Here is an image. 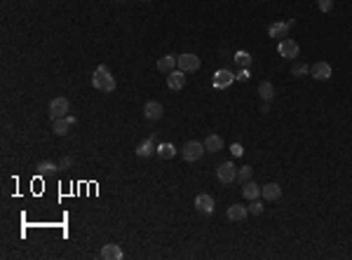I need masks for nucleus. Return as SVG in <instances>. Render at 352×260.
Here are the masks:
<instances>
[{
  "label": "nucleus",
  "instance_id": "nucleus-1",
  "mask_svg": "<svg viewBox=\"0 0 352 260\" xmlns=\"http://www.w3.org/2000/svg\"><path fill=\"white\" fill-rule=\"evenodd\" d=\"M92 85H94V89L103 91V94H110V91L115 89V78H113V73L108 71V66H99V68L94 71Z\"/></svg>",
  "mask_w": 352,
  "mask_h": 260
},
{
  "label": "nucleus",
  "instance_id": "nucleus-2",
  "mask_svg": "<svg viewBox=\"0 0 352 260\" xmlns=\"http://www.w3.org/2000/svg\"><path fill=\"white\" fill-rule=\"evenodd\" d=\"M71 113V103L66 96H56L50 101V120H59V117H68Z\"/></svg>",
  "mask_w": 352,
  "mask_h": 260
},
{
  "label": "nucleus",
  "instance_id": "nucleus-3",
  "mask_svg": "<svg viewBox=\"0 0 352 260\" xmlns=\"http://www.w3.org/2000/svg\"><path fill=\"white\" fill-rule=\"evenodd\" d=\"M204 150H207L204 143H200V141H188V143L183 145V160L186 162H198Z\"/></svg>",
  "mask_w": 352,
  "mask_h": 260
},
{
  "label": "nucleus",
  "instance_id": "nucleus-4",
  "mask_svg": "<svg viewBox=\"0 0 352 260\" xmlns=\"http://www.w3.org/2000/svg\"><path fill=\"white\" fill-rule=\"evenodd\" d=\"M216 178L223 183V185H228V183H233L235 178H237V169H235L233 162H223V164H218L216 167Z\"/></svg>",
  "mask_w": 352,
  "mask_h": 260
},
{
  "label": "nucleus",
  "instance_id": "nucleus-5",
  "mask_svg": "<svg viewBox=\"0 0 352 260\" xmlns=\"http://www.w3.org/2000/svg\"><path fill=\"white\" fill-rule=\"evenodd\" d=\"M277 52H280V56H284V59H296L298 52H301V47H298L296 40L284 38V40H280V45H277Z\"/></svg>",
  "mask_w": 352,
  "mask_h": 260
},
{
  "label": "nucleus",
  "instance_id": "nucleus-6",
  "mask_svg": "<svg viewBox=\"0 0 352 260\" xmlns=\"http://www.w3.org/2000/svg\"><path fill=\"white\" fill-rule=\"evenodd\" d=\"M162 115H164V108H162V103H160V101H146L144 117L148 120V122H157Z\"/></svg>",
  "mask_w": 352,
  "mask_h": 260
},
{
  "label": "nucleus",
  "instance_id": "nucleus-7",
  "mask_svg": "<svg viewBox=\"0 0 352 260\" xmlns=\"http://www.w3.org/2000/svg\"><path fill=\"white\" fill-rule=\"evenodd\" d=\"M310 75H312L315 80L324 82V80H329V78L334 75V71H331V66H329L326 61H317L315 66H310Z\"/></svg>",
  "mask_w": 352,
  "mask_h": 260
},
{
  "label": "nucleus",
  "instance_id": "nucleus-8",
  "mask_svg": "<svg viewBox=\"0 0 352 260\" xmlns=\"http://www.w3.org/2000/svg\"><path fill=\"white\" fill-rule=\"evenodd\" d=\"M176 68H179V56H176V54H164V56L157 59V71L164 73V75L176 71Z\"/></svg>",
  "mask_w": 352,
  "mask_h": 260
},
{
  "label": "nucleus",
  "instance_id": "nucleus-9",
  "mask_svg": "<svg viewBox=\"0 0 352 260\" xmlns=\"http://www.w3.org/2000/svg\"><path fill=\"white\" fill-rule=\"evenodd\" d=\"M198 68H200V56H195V54H181L179 56V71L193 73Z\"/></svg>",
  "mask_w": 352,
  "mask_h": 260
},
{
  "label": "nucleus",
  "instance_id": "nucleus-10",
  "mask_svg": "<svg viewBox=\"0 0 352 260\" xmlns=\"http://www.w3.org/2000/svg\"><path fill=\"white\" fill-rule=\"evenodd\" d=\"M294 21H275V24H270V28H268V36L270 38H280V40H284V38L289 36V28Z\"/></svg>",
  "mask_w": 352,
  "mask_h": 260
},
{
  "label": "nucleus",
  "instance_id": "nucleus-11",
  "mask_svg": "<svg viewBox=\"0 0 352 260\" xmlns=\"http://www.w3.org/2000/svg\"><path fill=\"white\" fill-rule=\"evenodd\" d=\"M233 82H235V75L228 71V68H221V71L214 73V87H216V89H226Z\"/></svg>",
  "mask_w": 352,
  "mask_h": 260
},
{
  "label": "nucleus",
  "instance_id": "nucleus-12",
  "mask_svg": "<svg viewBox=\"0 0 352 260\" xmlns=\"http://www.w3.org/2000/svg\"><path fill=\"white\" fill-rule=\"evenodd\" d=\"M195 209H198L200 214H211L214 211V197L207 195V192H200L198 197H195Z\"/></svg>",
  "mask_w": 352,
  "mask_h": 260
},
{
  "label": "nucleus",
  "instance_id": "nucleus-13",
  "mask_svg": "<svg viewBox=\"0 0 352 260\" xmlns=\"http://www.w3.org/2000/svg\"><path fill=\"white\" fill-rule=\"evenodd\" d=\"M167 87L172 91H179L186 87V75H183V71H172L167 73Z\"/></svg>",
  "mask_w": 352,
  "mask_h": 260
},
{
  "label": "nucleus",
  "instance_id": "nucleus-14",
  "mask_svg": "<svg viewBox=\"0 0 352 260\" xmlns=\"http://www.w3.org/2000/svg\"><path fill=\"white\" fill-rule=\"evenodd\" d=\"M261 197L268 199V202H277V199L282 197V188L277 183H265L261 188Z\"/></svg>",
  "mask_w": 352,
  "mask_h": 260
},
{
  "label": "nucleus",
  "instance_id": "nucleus-15",
  "mask_svg": "<svg viewBox=\"0 0 352 260\" xmlns=\"http://www.w3.org/2000/svg\"><path fill=\"white\" fill-rule=\"evenodd\" d=\"M155 148H157V141H155V136H151V138H146L144 143L136 145V157H151L155 153Z\"/></svg>",
  "mask_w": 352,
  "mask_h": 260
},
{
  "label": "nucleus",
  "instance_id": "nucleus-16",
  "mask_svg": "<svg viewBox=\"0 0 352 260\" xmlns=\"http://www.w3.org/2000/svg\"><path fill=\"white\" fill-rule=\"evenodd\" d=\"M101 258L103 260H122L125 253H122V249H120L117 244H106V246L101 249Z\"/></svg>",
  "mask_w": 352,
  "mask_h": 260
},
{
  "label": "nucleus",
  "instance_id": "nucleus-17",
  "mask_svg": "<svg viewBox=\"0 0 352 260\" xmlns=\"http://www.w3.org/2000/svg\"><path fill=\"white\" fill-rule=\"evenodd\" d=\"M247 216H249V209L242 207V204H233V207H228V218H230L233 223H242Z\"/></svg>",
  "mask_w": 352,
  "mask_h": 260
},
{
  "label": "nucleus",
  "instance_id": "nucleus-18",
  "mask_svg": "<svg viewBox=\"0 0 352 260\" xmlns=\"http://www.w3.org/2000/svg\"><path fill=\"white\" fill-rule=\"evenodd\" d=\"M71 120L68 117H59V120H52V131H54L56 136H66L68 131H71Z\"/></svg>",
  "mask_w": 352,
  "mask_h": 260
},
{
  "label": "nucleus",
  "instance_id": "nucleus-19",
  "mask_svg": "<svg viewBox=\"0 0 352 260\" xmlns=\"http://www.w3.org/2000/svg\"><path fill=\"white\" fill-rule=\"evenodd\" d=\"M204 148H207V153H218L221 148H223V138L218 134H209L204 138Z\"/></svg>",
  "mask_w": 352,
  "mask_h": 260
},
{
  "label": "nucleus",
  "instance_id": "nucleus-20",
  "mask_svg": "<svg viewBox=\"0 0 352 260\" xmlns=\"http://www.w3.org/2000/svg\"><path fill=\"white\" fill-rule=\"evenodd\" d=\"M242 195L249 199V202H251V199H258V195H261V188H258L253 180H247V183L242 185Z\"/></svg>",
  "mask_w": 352,
  "mask_h": 260
},
{
  "label": "nucleus",
  "instance_id": "nucleus-21",
  "mask_svg": "<svg viewBox=\"0 0 352 260\" xmlns=\"http://www.w3.org/2000/svg\"><path fill=\"white\" fill-rule=\"evenodd\" d=\"M258 96H261L265 103H270L275 99V87H272V82H261L258 85Z\"/></svg>",
  "mask_w": 352,
  "mask_h": 260
},
{
  "label": "nucleus",
  "instance_id": "nucleus-22",
  "mask_svg": "<svg viewBox=\"0 0 352 260\" xmlns=\"http://www.w3.org/2000/svg\"><path fill=\"white\" fill-rule=\"evenodd\" d=\"M155 153L160 155L162 160H172L174 155H176V148H174L172 143H157V148H155Z\"/></svg>",
  "mask_w": 352,
  "mask_h": 260
},
{
  "label": "nucleus",
  "instance_id": "nucleus-23",
  "mask_svg": "<svg viewBox=\"0 0 352 260\" xmlns=\"http://www.w3.org/2000/svg\"><path fill=\"white\" fill-rule=\"evenodd\" d=\"M233 59H235V63H237V66H242V68H249V66H251V54L244 52V49H240Z\"/></svg>",
  "mask_w": 352,
  "mask_h": 260
},
{
  "label": "nucleus",
  "instance_id": "nucleus-24",
  "mask_svg": "<svg viewBox=\"0 0 352 260\" xmlns=\"http://www.w3.org/2000/svg\"><path fill=\"white\" fill-rule=\"evenodd\" d=\"M56 169H59V167L52 164V162H40V164H38V173H40V176H50V173H54Z\"/></svg>",
  "mask_w": 352,
  "mask_h": 260
},
{
  "label": "nucleus",
  "instance_id": "nucleus-25",
  "mask_svg": "<svg viewBox=\"0 0 352 260\" xmlns=\"http://www.w3.org/2000/svg\"><path fill=\"white\" fill-rule=\"evenodd\" d=\"M305 73H310V66H307V63H294V66H291V75H294V78H303V75H305Z\"/></svg>",
  "mask_w": 352,
  "mask_h": 260
},
{
  "label": "nucleus",
  "instance_id": "nucleus-26",
  "mask_svg": "<svg viewBox=\"0 0 352 260\" xmlns=\"http://www.w3.org/2000/svg\"><path fill=\"white\" fill-rule=\"evenodd\" d=\"M251 176H253V169H251V167H242V169L237 171V178L242 180V183L251 180Z\"/></svg>",
  "mask_w": 352,
  "mask_h": 260
},
{
  "label": "nucleus",
  "instance_id": "nucleus-27",
  "mask_svg": "<svg viewBox=\"0 0 352 260\" xmlns=\"http://www.w3.org/2000/svg\"><path fill=\"white\" fill-rule=\"evenodd\" d=\"M249 214L251 216H261L263 214V202H258V199H251V204H249Z\"/></svg>",
  "mask_w": 352,
  "mask_h": 260
},
{
  "label": "nucleus",
  "instance_id": "nucleus-28",
  "mask_svg": "<svg viewBox=\"0 0 352 260\" xmlns=\"http://www.w3.org/2000/svg\"><path fill=\"white\" fill-rule=\"evenodd\" d=\"M251 78V73H249V68H240V73L235 75V80H240V82H247Z\"/></svg>",
  "mask_w": 352,
  "mask_h": 260
},
{
  "label": "nucleus",
  "instance_id": "nucleus-29",
  "mask_svg": "<svg viewBox=\"0 0 352 260\" xmlns=\"http://www.w3.org/2000/svg\"><path fill=\"white\" fill-rule=\"evenodd\" d=\"M319 9L322 12H331L334 9V0H319Z\"/></svg>",
  "mask_w": 352,
  "mask_h": 260
},
{
  "label": "nucleus",
  "instance_id": "nucleus-30",
  "mask_svg": "<svg viewBox=\"0 0 352 260\" xmlns=\"http://www.w3.org/2000/svg\"><path fill=\"white\" fill-rule=\"evenodd\" d=\"M230 153H233V157H242L244 155V148L240 143H233V148H230Z\"/></svg>",
  "mask_w": 352,
  "mask_h": 260
},
{
  "label": "nucleus",
  "instance_id": "nucleus-31",
  "mask_svg": "<svg viewBox=\"0 0 352 260\" xmlns=\"http://www.w3.org/2000/svg\"><path fill=\"white\" fill-rule=\"evenodd\" d=\"M68 164H73V160H68V157H66V160H61V164H59V167L63 169V167H68Z\"/></svg>",
  "mask_w": 352,
  "mask_h": 260
},
{
  "label": "nucleus",
  "instance_id": "nucleus-32",
  "mask_svg": "<svg viewBox=\"0 0 352 260\" xmlns=\"http://www.w3.org/2000/svg\"><path fill=\"white\" fill-rule=\"evenodd\" d=\"M120 2H122V0H120Z\"/></svg>",
  "mask_w": 352,
  "mask_h": 260
},
{
  "label": "nucleus",
  "instance_id": "nucleus-33",
  "mask_svg": "<svg viewBox=\"0 0 352 260\" xmlns=\"http://www.w3.org/2000/svg\"><path fill=\"white\" fill-rule=\"evenodd\" d=\"M146 2H148V0H146Z\"/></svg>",
  "mask_w": 352,
  "mask_h": 260
}]
</instances>
